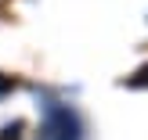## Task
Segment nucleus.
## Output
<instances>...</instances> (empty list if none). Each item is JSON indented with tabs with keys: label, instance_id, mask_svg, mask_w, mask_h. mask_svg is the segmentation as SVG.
<instances>
[{
	"label": "nucleus",
	"instance_id": "f257e3e1",
	"mask_svg": "<svg viewBox=\"0 0 148 140\" xmlns=\"http://www.w3.org/2000/svg\"><path fill=\"white\" fill-rule=\"evenodd\" d=\"M79 119L65 104H47V119H43L40 140H79Z\"/></svg>",
	"mask_w": 148,
	"mask_h": 140
}]
</instances>
